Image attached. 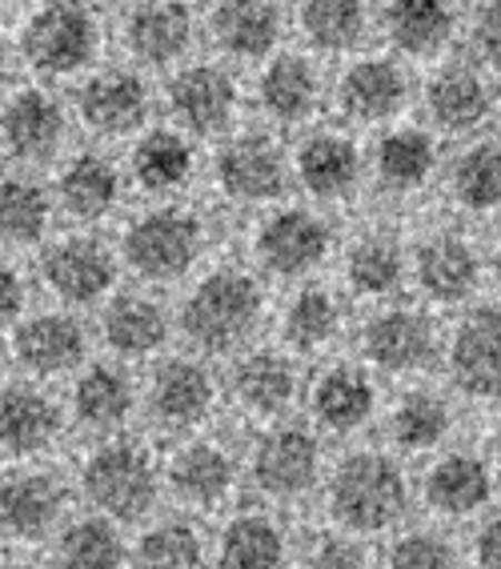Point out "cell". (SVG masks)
<instances>
[{
    "instance_id": "20",
    "label": "cell",
    "mask_w": 501,
    "mask_h": 569,
    "mask_svg": "<svg viewBox=\"0 0 501 569\" xmlns=\"http://www.w3.org/2000/svg\"><path fill=\"white\" fill-rule=\"evenodd\" d=\"M309 406H313V421L325 433H358L378 409V389H373L369 373L353 366H338L318 377Z\"/></svg>"
},
{
    "instance_id": "52",
    "label": "cell",
    "mask_w": 501,
    "mask_h": 569,
    "mask_svg": "<svg viewBox=\"0 0 501 569\" xmlns=\"http://www.w3.org/2000/svg\"><path fill=\"white\" fill-rule=\"evenodd\" d=\"M0 84H4V52H0Z\"/></svg>"
},
{
    "instance_id": "1",
    "label": "cell",
    "mask_w": 501,
    "mask_h": 569,
    "mask_svg": "<svg viewBox=\"0 0 501 569\" xmlns=\"http://www.w3.org/2000/svg\"><path fill=\"white\" fill-rule=\"evenodd\" d=\"M325 509L341 538H378L393 533L405 521L413 501V486L398 461L381 449H358L345 453L321 478Z\"/></svg>"
},
{
    "instance_id": "5",
    "label": "cell",
    "mask_w": 501,
    "mask_h": 569,
    "mask_svg": "<svg viewBox=\"0 0 501 569\" xmlns=\"http://www.w3.org/2000/svg\"><path fill=\"white\" fill-rule=\"evenodd\" d=\"M325 478L321 438L309 426H273L249 453V481L269 501H301Z\"/></svg>"
},
{
    "instance_id": "12",
    "label": "cell",
    "mask_w": 501,
    "mask_h": 569,
    "mask_svg": "<svg viewBox=\"0 0 501 569\" xmlns=\"http://www.w3.org/2000/svg\"><path fill=\"white\" fill-rule=\"evenodd\" d=\"M325 253H329L325 221L305 213V209L273 213L261 224V233H257V257H261V264L277 277L309 273L313 264L325 261Z\"/></svg>"
},
{
    "instance_id": "3",
    "label": "cell",
    "mask_w": 501,
    "mask_h": 569,
    "mask_svg": "<svg viewBox=\"0 0 501 569\" xmlns=\"http://www.w3.org/2000/svg\"><path fill=\"white\" fill-rule=\"evenodd\" d=\"M72 489L57 469L41 461H17L0 469V541L41 546L64 529Z\"/></svg>"
},
{
    "instance_id": "44",
    "label": "cell",
    "mask_w": 501,
    "mask_h": 569,
    "mask_svg": "<svg viewBox=\"0 0 501 569\" xmlns=\"http://www.w3.org/2000/svg\"><path fill=\"white\" fill-rule=\"evenodd\" d=\"M338 306L325 289H305L293 297V306L285 313V337L297 349H321L338 333Z\"/></svg>"
},
{
    "instance_id": "35",
    "label": "cell",
    "mask_w": 501,
    "mask_h": 569,
    "mask_svg": "<svg viewBox=\"0 0 501 569\" xmlns=\"http://www.w3.org/2000/svg\"><path fill=\"white\" fill-rule=\"evenodd\" d=\"M49 197L41 184L24 177H4L0 181V244H32L49 229Z\"/></svg>"
},
{
    "instance_id": "9",
    "label": "cell",
    "mask_w": 501,
    "mask_h": 569,
    "mask_svg": "<svg viewBox=\"0 0 501 569\" xmlns=\"http://www.w3.org/2000/svg\"><path fill=\"white\" fill-rule=\"evenodd\" d=\"M164 489L184 509H197V513L221 509L237 489V458L217 441H181L173 449V458L164 461Z\"/></svg>"
},
{
    "instance_id": "4",
    "label": "cell",
    "mask_w": 501,
    "mask_h": 569,
    "mask_svg": "<svg viewBox=\"0 0 501 569\" xmlns=\"http://www.w3.org/2000/svg\"><path fill=\"white\" fill-rule=\"evenodd\" d=\"M261 321V289L253 277L221 269L197 284L193 297L184 301L181 326L193 337V346L206 353H226L241 346Z\"/></svg>"
},
{
    "instance_id": "2",
    "label": "cell",
    "mask_w": 501,
    "mask_h": 569,
    "mask_svg": "<svg viewBox=\"0 0 501 569\" xmlns=\"http://www.w3.org/2000/svg\"><path fill=\"white\" fill-rule=\"evenodd\" d=\"M77 489L97 518L113 526L144 521L161 501L164 466L141 438H101L77 469Z\"/></svg>"
},
{
    "instance_id": "13",
    "label": "cell",
    "mask_w": 501,
    "mask_h": 569,
    "mask_svg": "<svg viewBox=\"0 0 501 569\" xmlns=\"http://www.w3.org/2000/svg\"><path fill=\"white\" fill-rule=\"evenodd\" d=\"M421 498L438 518H473L493 498V469L473 453H445L421 478Z\"/></svg>"
},
{
    "instance_id": "26",
    "label": "cell",
    "mask_w": 501,
    "mask_h": 569,
    "mask_svg": "<svg viewBox=\"0 0 501 569\" xmlns=\"http://www.w3.org/2000/svg\"><path fill=\"white\" fill-rule=\"evenodd\" d=\"M237 401L257 417H281L297 393V373L281 353H249L233 373Z\"/></svg>"
},
{
    "instance_id": "51",
    "label": "cell",
    "mask_w": 501,
    "mask_h": 569,
    "mask_svg": "<svg viewBox=\"0 0 501 569\" xmlns=\"http://www.w3.org/2000/svg\"><path fill=\"white\" fill-rule=\"evenodd\" d=\"M493 466L501 469V426H498V433H493Z\"/></svg>"
},
{
    "instance_id": "32",
    "label": "cell",
    "mask_w": 501,
    "mask_h": 569,
    "mask_svg": "<svg viewBox=\"0 0 501 569\" xmlns=\"http://www.w3.org/2000/svg\"><path fill=\"white\" fill-rule=\"evenodd\" d=\"M121 197V177L104 157H77L61 173V201L72 217L97 221Z\"/></svg>"
},
{
    "instance_id": "25",
    "label": "cell",
    "mask_w": 501,
    "mask_h": 569,
    "mask_svg": "<svg viewBox=\"0 0 501 569\" xmlns=\"http://www.w3.org/2000/svg\"><path fill=\"white\" fill-rule=\"evenodd\" d=\"M209 546L189 518H161L129 546V569H206Z\"/></svg>"
},
{
    "instance_id": "8",
    "label": "cell",
    "mask_w": 501,
    "mask_h": 569,
    "mask_svg": "<svg viewBox=\"0 0 501 569\" xmlns=\"http://www.w3.org/2000/svg\"><path fill=\"white\" fill-rule=\"evenodd\" d=\"M21 44L32 69L64 77V72L89 64L92 49H97V21L81 4H49L29 17Z\"/></svg>"
},
{
    "instance_id": "31",
    "label": "cell",
    "mask_w": 501,
    "mask_h": 569,
    "mask_svg": "<svg viewBox=\"0 0 501 569\" xmlns=\"http://www.w3.org/2000/svg\"><path fill=\"white\" fill-rule=\"evenodd\" d=\"M297 173H301L309 193L341 197L358 181V149H353L345 137H338V132H321V137L301 144Z\"/></svg>"
},
{
    "instance_id": "21",
    "label": "cell",
    "mask_w": 501,
    "mask_h": 569,
    "mask_svg": "<svg viewBox=\"0 0 501 569\" xmlns=\"http://www.w3.org/2000/svg\"><path fill=\"white\" fill-rule=\"evenodd\" d=\"M0 132H4V144H9L12 157L44 161L49 153H57V144L64 137V112L49 92L29 89L9 101V109L0 117Z\"/></svg>"
},
{
    "instance_id": "7",
    "label": "cell",
    "mask_w": 501,
    "mask_h": 569,
    "mask_svg": "<svg viewBox=\"0 0 501 569\" xmlns=\"http://www.w3.org/2000/svg\"><path fill=\"white\" fill-rule=\"evenodd\" d=\"M201 249V224L184 209H161L144 213L124 237V257L137 273L149 281H173L193 264Z\"/></svg>"
},
{
    "instance_id": "24",
    "label": "cell",
    "mask_w": 501,
    "mask_h": 569,
    "mask_svg": "<svg viewBox=\"0 0 501 569\" xmlns=\"http://www.w3.org/2000/svg\"><path fill=\"white\" fill-rule=\"evenodd\" d=\"M169 101H173L177 117L193 132H217L226 129L229 117H233V81L226 72L213 69V64H193L184 69L181 77L169 89Z\"/></svg>"
},
{
    "instance_id": "42",
    "label": "cell",
    "mask_w": 501,
    "mask_h": 569,
    "mask_svg": "<svg viewBox=\"0 0 501 569\" xmlns=\"http://www.w3.org/2000/svg\"><path fill=\"white\" fill-rule=\"evenodd\" d=\"M381 569H458V546L441 529H401L389 538Z\"/></svg>"
},
{
    "instance_id": "11",
    "label": "cell",
    "mask_w": 501,
    "mask_h": 569,
    "mask_svg": "<svg viewBox=\"0 0 501 569\" xmlns=\"http://www.w3.org/2000/svg\"><path fill=\"white\" fill-rule=\"evenodd\" d=\"M217 569H289V533L269 509L229 513L213 546Z\"/></svg>"
},
{
    "instance_id": "36",
    "label": "cell",
    "mask_w": 501,
    "mask_h": 569,
    "mask_svg": "<svg viewBox=\"0 0 501 569\" xmlns=\"http://www.w3.org/2000/svg\"><path fill=\"white\" fill-rule=\"evenodd\" d=\"M213 32L233 57H261L277 44L281 21L273 4H221L213 12Z\"/></svg>"
},
{
    "instance_id": "6",
    "label": "cell",
    "mask_w": 501,
    "mask_h": 569,
    "mask_svg": "<svg viewBox=\"0 0 501 569\" xmlns=\"http://www.w3.org/2000/svg\"><path fill=\"white\" fill-rule=\"evenodd\" d=\"M64 429L61 406L32 381H0V453L17 461H41Z\"/></svg>"
},
{
    "instance_id": "45",
    "label": "cell",
    "mask_w": 501,
    "mask_h": 569,
    "mask_svg": "<svg viewBox=\"0 0 501 569\" xmlns=\"http://www.w3.org/2000/svg\"><path fill=\"white\" fill-rule=\"evenodd\" d=\"M361 4H345V0H321V4H305L301 9V29L309 32V41L318 49H349L361 37Z\"/></svg>"
},
{
    "instance_id": "34",
    "label": "cell",
    "mask_w": 501,
    "mask_h": 569,
    "mask_svg": "<svg viewBox=\"0 0 501 569\" xmlns=\"http://www.w3.org/2000/svg\"><path fill=\"white\" fill-rule=\"evenodd\" d=\"M261 101L281 121H301L318 109V72L301 57H277L261 77Z\"/></svg>"
},
{
    "instance_id": "50",
    "label": "cell",
    "mask_w": 501,
    "mask_h": 569,
    "mask_svg": "<svg viewBox=\"0 0 501 569\" xmlns=\"http://www.w3.org/2000/svg\"><path fill=\"white\" fill-rule=\"evenodd\" d=\"M0 569H52V561H41V558H17V561H4Z\"/></svg>"
},
{
    "instance_id": "49",
    "label": "cell",
    "mask_w": 501,
    "mask_h": 569,
    "mask_svg": "<svg viewBox=\"0 0 501 569\" xmlns=\"http://www.w3.org/2000/svg\"><path fill=\"white\" fill-rule=\"evenodd\" d=\"M21 301H24V284H21V277L12 273V269H4V264H0V321H9V317H17Z\"/></svg>"
},
{
    "instance_id": "54",
    "label": "cell",
    "mask_w": 501,
    "mask_h": 569,
    "mask_svg": "<svg viewBox=\"0 0 501 569\" xmlns=\"http://www.w3.org/2000/svg\"><path fill=\"white\" fill-rule=\"evenodd\" d=\"M498 281H501V253H498Z\"/></svg>"
},
{
    "instance_id": "18",
    "label": "cell",
    "mask_w": 501,
    "mask_h": 569,
    "mask_svg": "<svg viewBox=\"0 0 501 569\" xmlns=\"http://www.w3.org/2000/svg\"><path fill=\"white\" fill-rule=\"evenodd\" d=\"M12 349L32 377H61L84 361V329L64 313H41L17 329Z\"/></svg>"
},
{
    "instance_id": "37",
    "label": "cell",
    "mask_w": 501,
    "mask_h": 569,
    "mask_svg": "<svg viewBox=\"0 0 501 569\" xmlns=\"http://www.w3.org/2000/svg\"><path fill=\"white\" fill-rule=\"evenodd\" d=\"M485 84L470 69H445L430 81V112L445 129H473L485 117Z\"/></svg>"
},
{
    "instance_id": "16",
    "label": "cell",
    "mask_w": 501,
    "mask_h": 569,
    "mask_svg": "<svg viewBox=\"0 0 501 569\" xmlns=\"http://www.w3.org/2000/svg\"><path fill=\"white\" fill-rule=\"evenodd\" d=\"M217 181L237 201H269L285 189V157L269 137H237L217 157Z\"/></svg>"
},
{
    "instance_id": "40",
    "label": "cell",
    "mask_w": 501,
    "mask_h": 569,
    "mask_svg": "<svg viewBox=\"0 0 501 569\" xmlns=\"http://www.w3.org/2000/svg\"><path fill=\"white\" fill-rule=\"evenodd\" d=\"M193 169V149L177 132H153L144 137L133 157V173L144 189H177Z\"/></svg>"
},
{
    "instance_id": "33",
    "label": "cell",
    "mask_w": 501,
    "mask_h": 569,
    "mask_svg": "<svg viewBox=\"0 0 501 569\" xmlns=\"http://www.w3.org/2000/svg\"><path fill=\"white\" fill-rule=\"evenodd\" d=\"M164 313L149 297H117L113 306L104 309V341L124 357H144L153 353L164 341Z\"/></svg>"
},
{
    "instance_id": "19",
    "label": "cell",
    "mask_w": 501,
    "mask_h": 569,
    "mask_svg": "<svg viewBox=\"0 0 501 569\" xmlns=\"http://www.w3.org/2000/svg\"><path fill=\"white\" fill-rule=\"evenodd\" d=\"M137 393L133 381L113 366H92L72 381V417L97 438H117L133 417Z\"/></svg>"
},
{
    "instance_id": "22",
    "label": "cell",
    "mask_w": 501,
    "mask_h": 569,
    "mask_svg": "<svg viewBox=\"0 0 501 569\" xmlns=\"http://www.w3.org/2000/svg\"><path fill=\"white\" fill-rule=\"evenodd\" d=\"M52 569H129V541L121 526L81 513L52 538Z\"/></svg>"
},
{
    "instance_id": "41",
    "label": "cell",
    "mask_w": 501,
    "mask_h": 569,
    "mask_svg": "<svg viewBox=\"0 0 501 569\" xmlns=\"http://www.w3.org/2000/svg\"><path fill=\"white\" fill-rule=\"evenodd\" d=\"M349 281L365 297H385L401 281V249L389 237H365L349 249Z\"/></svg>"
},
{
    "instance_id": "14",
    "label": "cell",
    "mask_w": 501,
    "mask_h": 569,
    "mask_svg": "<svg viewBox=\"0 0 501 569\" xmlns=\"http://www.w3.org/2000/svg\"><path fill=\"white\" fill-rule=\"evenodd\" d=\"M453 381L470 397H501V313L478 309L465 317L450 353Z\"/></svg>"
},
{
    "instance_id": "28",
    "label": "cell",
    "mask_w": 501,
    "mask_h": 569,
    "mask_svg": "<svg viewBox=\"0 0 501 569\" xmlns=\"http://www.w3.org/2000/svg\"><path fill=\"white\" fill-rule=\"evenodd\" d=\"M405 101V77L389 61H361L341 77V104L358 121H385Z\"/></svg>"
},
{
    "instance_id": "27",
    "label": "cell",
    "mask_w": 501,
    "mask_h": 569,
    "mask_svg": "<svg viewBox=\"0 0 501 569\" xmlns=\"http://www.w3.org/2000/svg\"><path fill=\"white\" fill-rule=\"evenodd\" d=\"M124 37H129V44H133V52L141 61L164 64L189 49L193 17L181 4H141V9L129 12Z\"/></svg>"
},
{
    "instance_id": "23",
    "label": "cell",
    "mask_w": 501,
    "mask_h": 569,
    "mask_svg": "<svg viewBox=\"0 0 501 569\" xmlns=\"http://www.w3.org/2000/svg\"><path fill=\"white\" fill-rule=\"evenodd\" d=\"M149 112V89L141 84V77L124 69L101 72L92 77L81 92V117L89 121V129L121 137V132L137 129Z\"/></svg>"
},
{
    "instance_id": "43",
    "label": "cell",
    "mask_w": 501,
    "mask_h": 569,
    "mask_svg": "<svg viewBox=\"0 0 501 569\" xmlns=\"http://www.w3.org/2000/svg\"><path fill=\"white\" fill-rule=\"evenodd\" d=\"M453 193L470 209H498L501 204V144H478L453 169Z\"/></svg>"
},
{
    "instance_id": "10",
    "label": "cell",
    "mask_w": 501,
    "mask_h": 569,
    "mask_svg": "<svg viewBox=\"0 0 501 569\" xmlns=\"http://www.w3.org/2000/svg\"><path fill=\"white\" fill-rule=\"evenodd\" d=\"M213 401L217 386L209 369L197 366V361H184V357H173V361L157 366L149 393H144L149 417L161 429H169V433H193L213 413Z\"/></svg>"
},
{
    "instance_id": "39",
    "label": "cell",
    "mask_w": 501,
    "mask_h": 569,
    "mask_svg": "<svg viewBox=\"0 0 501 569\" xmlns=\"http://www.w3.org/2000/svg\"><path fill=\"white\" fill-rule=\"evenodd\" d=\"M433 169V144L425 132L398 129L378 144V173L393 189H413L430 177Z\"/></svg>"
},
{
    "instance_id": "46",
    "label": "cell",
    "mask_w": 501,
    "mask_h": 569,
    "mask_svg": "<svg viewBox=\"0 0 501 569\" xmlns=\"http://www.w3.org/2000/svg\"><path fill=\"white\" fill-rule=\"evenodd\" d=\"M293 569H373L361 553V546L353 538L329 533V538L313 541V546L293 561Z\"/></svg>"
},
{
    "instance_id": "47",
    "label": "cell",
    "mask_w": 501,
    "mask_h": 569,
    "mask_svg": "<svg viewBox=\"0 0 501 569\" xmlns=\"http://www.w3.org/2000/svg\"><path fill=\"white\" fill-rule=\"evenodd\" d=\"M473 566L478 569H501V509L485 513L473 533Z\"/></svg>"
},
{
    "instance_id": "17",
    "label": "cell",
    "mask_w": 501,
    "mask_h": 569,
    "mask_svg": "<svg viewBox=\"0 0 501 569\" xmlns=\"http://www.w3.org/2000/svg\"><path fill=\"white\" fill-rule=\"evenodd\" d=\"M433 326L421 313L410 309H393V313L373 317L365 326V353L378 369L389 373H413L433 361Z\"/></svg>"
},
{
    "instance_id": "53",
    "label": "cell",
    "mask_w": 501,
    "mask_h": 569,
    "mask_svg": "<svg viewBox=\"0 0 501 569\" xmlns=\"http://www.w3.org/2000/svg\"><path fill=\"white\" fill-rule=\"evenodd\" d=\"M0 566H4V541H0Z\"/></svg>"
},
{
    "instance_id": "30",
    "label": "cell",
    "mask_w": 501,
    "mask_h": 569,
    "mask_svg": "<svg viewBox=\"0 0 501 569\" xmlns=\"http://www.w3.org/2000/svg\"><path fill=\"white\" fill-rule=\"evenodd\" d=\"M453 429V413L445 406V397L438 393H405L389 413V438L393 446L405 449V453H430L441 441L450 438Z\"/></svg>"
},
{
    "instance_id": "38",
    "label": "cell",
    "mask_w": 501,
    "mask_h": 569,
    "mask_svg": "<svg viewBox=\"0 0 501 569\" xmlns=\"http://www.w3.org/2000/svg\"><path fill=\"white\" fill-rule=\"evenodd\" d=\"M381 17H385V29H389V37H393V44L405 52L441 49V41H445L453 29V12L445 9V4H433V0L389 4Z\"/></svg>"
},
{
    "instance_id": "15",
    "label": "cell",
    "mask_w": 501,
    "mask_h": 569,
    "mask_svg": "<svg viewBox=\"0 0 501 569\" xmlns=\"http://www.w3.org/2000/svg\"><path fill=\"white\" fill-rule=\"evenodd\" d=\"M44 281L57 297L72 301V306H89L113 284V257L109 249L89 237H69L57 241L44 253Z\"/></svg>"
},
{
    "instance_id": "29",
    "label": "cell",
    "mask_w": 501,
    "mask_h": 569,
    "mask_svg": "<svg viewBox=\"0 0 501 569\" xmlns=\"http://www.w3.org/2000/svg\"><path fill=\"white\" fill-rule=\"evenodd\" d=\"M418 277L425 284V293L438 301H461L478 284V257L461 237L441 233L421 244Z\"/></svg>"
},
{
    "instance_id": "48",
    "label": "cell",
    "mask_w": 501,
    "mask_h": 569,
    "mask_svg": "<svg viewBox=\"0 0 501 569\" xmlns=\"http://www.w3.org/2000/svg\"><path fill=\"white\" fill-rule=\"evenodd\" d=\"M473 41H478V52L490 64L501 69V4H485L478 9V24H473Z\"/></svg>"
}]
</instances>
